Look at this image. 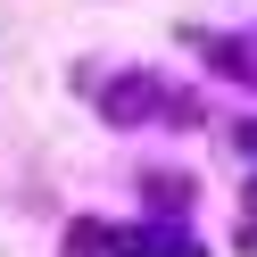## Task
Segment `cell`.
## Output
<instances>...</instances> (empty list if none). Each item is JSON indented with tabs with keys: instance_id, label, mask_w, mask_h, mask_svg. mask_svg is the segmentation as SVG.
Returning <instances> with one entry per match:
<instances>
[{
	"instance_id": "7a4b0ae2",
	"label": "cell",
	"mask_w": 257,
	"mask_h": 257,
	"mask_svg": "<svg viewBox=\"0 0 257 257\" xmlns=\"http://www.w3.org/2000/svg\"><path fill=\"white\" fill-rule=\"evenodd\" d=\"M240 150H249V158H257V124H240Z\"/></svg>"
},
{
	"instance_id": "6da1fadb",
	"label": "cell",
	"mask_w": 257,
	"mask_h": 257,
	"mask_svg": "<svg viewBox=\"0 0 257 257\" xmlns=\"http://www.w3.org/2000/svg\"><path fill=\"white\" fill-rule=\"evenodd\" d=\"M116 257H199L174 224H141V232H116Z\"/></svg>"
}]
</instances>
